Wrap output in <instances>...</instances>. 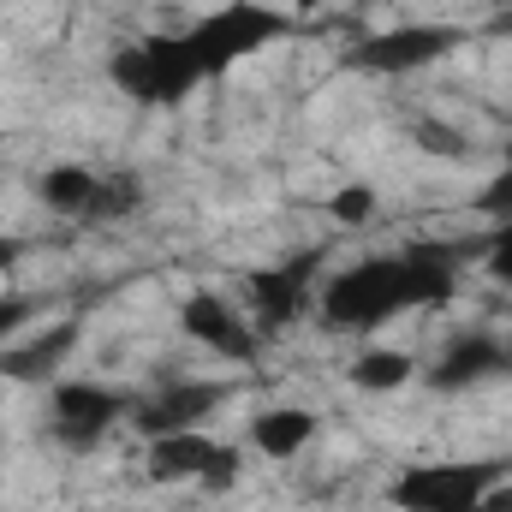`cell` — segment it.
<instances>
[{"mask_svg":"<svg viewBox=\"0 0 512 512\" xmlns=\"http://www.w3.org/2000/svg\"><path fill=\"white\" fill-rule=\"evenodd\" d=\"M30 316H36V298H0V346H6Z\"/></svg>","mask_w":512,"mask_h":512,"instance_id":"21","label":"cell"},{"mask_svg":"<svg viewBox=\"0 0 512 512\" xmlns=\"http://www.w3.org/2000/svg\"><path fill=\"white\" fill-rule=\"evenodd\" d=\"M459 292V251L453 245H405V251L364 256L352 268H340L316 304L322 322L340 334H376L382 322L405 316V310H429L447 304Z\"/></svg>","mask_w":512,"mask_h":512,"instance_id":"1","label":"cell"},{"mask_svg":"<svg viewBox=\"0 0 512 512\" xmlns=\"http://www.w3.org/2000/svg\"><path fill=\"white\" fill-rule=\"evenodd\" d=\"M143 203V185L131 179V173H108V185H102V203H96V215L90 221H120Z\"/></svg>","mask_w":512,"mask_h":512,"instance_id":"16","label":"cell"},{"mask_svg":"<svg viewBox=\"0 0 512 512\" xmlns=\"http://www.w3.org/2000/svg\"><path fill=\"white\" fill-rule=\"evenodd\" d=\"M131 393L102 382H60L54 387V435L72 447V453H96L120 423L131 417Z\"/></svg>","mask_w":512,"mask_h":512,"instance_id":"7","label":"cell"},{"mask_svg":"<svg viewBox=\"0 0 512 512\" xmlns=\"http://www.w3.org/2000/svg\"><path fill=\"white\" fill-rule=\"evenodd\" d=\"M411 376H417L411 352H358L352 358V387H364V393H399Z\"/></svg>","mask_w":512,"mask_h":512,"instance_id":"14","label":"cell"},{"mask_svg":"<svg viewBox=\"0 0 512 512\" xmlns=\"http://www.w3.org/2000/svg\"><path fill=\"white\" fill-rule=\"evenodd\" d=\"M477 209H483L489 221H512V161L477 191Z\"/></svg>","mask_w":512,"mask_h":512,"instance_id":"18","label":"cell"},{"mask_svg":"<svg viewBox=\"0 0 512 512\" xmlns=\"http://www.w3.org/2000/svg\"><path fill=\"white\" fill-rule=\"evenodd\" d=\"M501 352H507V376H512V340H501Z\"/></svg>","mask_w":512,"mask_h":512,"instance_id":"25","label":"cell"},{"mask_svg":"<svg viewBox=\"0 0 512 512\" xmlns=\"http://www.w3.org/2000/svg\"><path fill=\"white\" fill-rule=\"evenodd\" d=\"M507 161H512V131H507Z\"/></svg>","mask_w":512,"mask_h":512,"instance_id":"26","label":"cell"},{"mask_svg":"<svg viewBox=\"0 0 512 512\" xmlns=\"http://www.w3.org/2000/svg\"><path fill=\"white\" fill-rule=\"evenodd\" d=\"M18 256H24V239H6V233H0V274H6Z\"/></svg>","mask_w":512,"mask_h":512,"instance_id":"22","label":"cell"},{"mask_svg":"<svg viewBox=\"0 0 512 512\" xmlns=\"http://www.w3.org/2000/svg\"><path fill=\"white\" fill-rule=\"evenodd\" d=\"M108 78L137 108H173L197 84H209L203 66H197V54H191V42H185V30L179 36H143V42L120 48L114 66H108Z\"/></svg>","mask_w":512,"mask_h":512,"instance_id":"3","label":"cell"},{"mask_svg":"<svg viewBox=\"0 0 512 512\" xmlns=\"http://www.w3.org/2000/svg\"><path fill=\"white\" fill-rule=\"evenodd\" d=\"M239 447H221V441H209V435H197V429H185V435H155L149 447H143V471H149V483H203L209 495H221V489H233L239 483Z\"/></svg>","mask_w":512,"mask_h":512,"instance_id":"6","label":"cell"},{"mask_svg":"<svg viewBox=\"0 0 512 512\" xmlns=\"http://www.w3.org/2000/svg\"><path fill=\"white\" fill-rule=\"evenodd\" d=\"M316 429H322L316 411H304V405H274V411H262L251 423V441H256L262 459H292V453H304V447L316 441Z\"/></svg>","mask_w":512,"mask_h":512,"instance_id":"13","label":"cell"},{"mask_svg":"<svg viewBox=\"0 0 512 512\" xmlns=\"http://www.w3.org/2000/svg\"><path fill=\"white\" fill-rule=\"evenodd\" d=\"M227 393H233L227 382H173V387H161V393H149V399H137V405H131V423H137L143 441H155V435H185V429H203V423L221 411Z\"/></svg>","mask_w":512,"mask_h":512,"instance_id":"9","label":"cell"},{"mask_svg":"<svg viewBox=\"0 0 512 512\" xmlns=\"http://www.w3.org/2000/svg\"><path fill=\"white\" fill-rule=\"evenodd\" d=\"M102 185H108V173H90V167H78V161H60V167H48V173L36 179L42 203H48L54 215H78V221H90V215H96Z\"/></svg>","mask_w":512,"mask_h":512,"instance_id":"12","label":"cell"},{"mask_svg":"<svg viewBox=\"0 0 512 512\" xmlns=\"http://www.w3.org/2000/svg\"><path fill=\"white\" fill-rule=\"evenodd\" d=\"M489 376H507V352H501V340H495V334H465V340H453V346L435 358L429 387L459 393V387H477V382H489Z\"/></svg>","mask_w":512,"mask_h":512,"instance_id":"11","label":"cell"},{"mask_svg":"<svg viewBox=\"0 0 512 512\" xmlns=\"http://www.w3.org/2000/svg\"><path fill=\"white\" fill-rule=\"evenodd\" d=\"M328 215H334V221H352V227H364V221L376 215V191H370V185H340V191L328 197Z\"/></svg>","mask_w":512,"mask_h":512,"instance_id":"17","label":"cell"},{"mask_svg":"<svg viewBox=\"0 0 512 512\" xmlns=\"http://www.w3.org/2000/svg\"><path fill=\"white\" fill-rule=\"evenodd\" d=\"M179 328L203 346V352H221L233 364H251L256 358V328L239 316V304H227L221 292H191L179 304Z\"/></svg>","mask_w":512,"mask_h":512,"instance_id":"10","label":"cell"},{"mask_svg":"<svg viewBox=\"0 0 512 512\" xmlns=\"http://www.w3.org/2000/svg\"><path fill=\"white\" fill-rule=\"evenodd\" d=\"M72 340H78V328L66 322V328L42 334L36 346H24V358H6L0 370H6V376H18V382H36V376H48V370H54V364H60V358L72 352Z\"/></svg>","mask_w":512,"mask_h":512,"instance_id":"15","label":"cell"},{"mask_svg":"<svg viewBox=\"0 0 512 512\" xmlns=\"http://www.w3.org/2000/svg\"><path fill=\"white\" fill-rule=\"evenodd\" d=\"M417 143H423V149H435V155H465V149H471L453 126H417Z\"/></svg>","mask_w":512,"mask_h":512,"instance_id":"20","label":"cell"},{"mask_svg":"<svg viewBox=\"0 0 512 512\" xmlns=\"http://www.w3.org/2000/svg\"><path fill=\"white\" fill-rule=\"evenodd\" d=\"M483 262H489V274L512 286V221H495V233H489V245H483Z\"/></svg>","mask_w":512,"mask_h":512,"instance_id":"19","label":"cell"},{"mask_svg":"<svg viewBox=\"0 0 512 512\" xmlns=\"http://www.w3.org/2000/svg\"><path fill=\"white\" fill-rule=\"evenodd\" d=\"M483 512H512V489H495V495L483 501Z\"/></svg>","mask_w":512,"mask_h":512,"instance_id":"23","label":"cell"},{"mask_svg":"<svg viewBox=\"0 0 512 512\" xmlns=\"http://www.w3.org/2000/svg\"><path fill=\"white\" fill-rule=\"evenodd\" d=\"M459 42L465 36L453 24H387V30L346 48V66L364 72V78H405V72H423V66L447 60Z\"/></svg>","mask_w":512,"mask_h":512,"instance_id":"5","label":"cell"},{"mask_svg":"<svg viewBox=\"0 0 512 512\" xmlns=\"http://www.w3.org/2000/svg\"><path fill=\"white\" fill-rule=\"evenodd\" d=\"M316 274H322V251H298L274 268L251 274V304L256 328H292L310 304H316Z\"/></svg>","mask_w":512,"mask_h":512,"instance_id":"8","label":"cell"},{"mask_svg":"<svg viewBox=\"0 0 512 512\" xmlns=\"http://www.w3.org/2000/svg\"><path fill=\"white\" fill-rule=\"evenodd\" d=\"M292 6H298V12H316V6H322V0H292Z\"/></svg>","mask_w":512,"mask_h":512,"instance_id":"24","label":"cell"},{"mask_svg":"<svg viewBox=\"0 0 512 512\" xmlns=\"http://www.w3.org/2000/svg\"><path fill=\"white\" fill-rule=\"evenodd\" d=\"M286 24H292V18H280L274 6L227 0L221 12L197 18V24L185 30V42H191V54H197V66H203V78H221V72H233L245 54L268 48V42H280V36H286Z\"/></svg>","mask_w":512,"mask_h":512,"instance_id":"4","label":"cell"},{"mask_svg":"<svg viewBox=\"0 0 512 512\" xmlns=\"http://www.w3.org/2000/svg\"><path fill=\"white\" fill-rule=\"evenodd\" d=\"M507 483V459H423L405 465L387 489L399 512H483V501Z\"/></svg>","mask_w":512,"mask_h":512,"instance_id":"2","label":"cell"}]
</instances>
